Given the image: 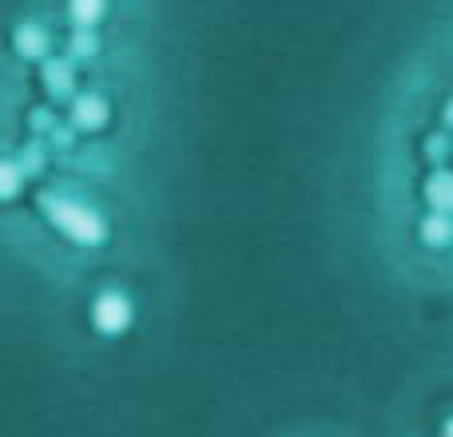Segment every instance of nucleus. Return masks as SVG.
<instances>
[{
	"label": "nucleus",
	"instance_id": "nucleus-6",
	"mask_svg": "<svg viewBox=\"0 0 453 437\" xmlns=\"http://www.w3.org/2000/svg\"><path fill=\"white\" fill-rule=\"evenodd\" d=\"M453 239V218L434 211L430 218H422V242H430V247H446Z\"/></svg>",
	"mask_w": 453,
	"mask_h": 437
},
{
	"label": "nucleus",
	"instance_id": "nucleus-10",
	"mask_svg": "<svg viewBox=\"0 0 453 437\" xmlns=\"http://www.w3.org/2000/svg\"><path fill=\"white\" fill-rule=\"evenodd\" d=\"M72 52H76V56H92L96 52V36H92V32H76V36H72Z\"/></svg>",
	"mask_w": 453,
	"mask_h": 437
},
{
	"label": "nucleus",
	"instance_id": "nucleus-2",
	"mask_svg": "<svg viewBox=\"0 0 453 437\" xmlns=\"http://www.w3.org/2000/svg\"><path fill=\"white\" fill-rule=\"evenodd\" d=\"M92 322L100 334H124L127 322H132V303L124 295H116V290H104L92 306Z\"/></svg>",
	"mask_w": 453,
	"mask_h": 437
},
{
	"label": "nucleus",
	"instance_id": "nucleus-3",
	"mask_svg": "<svg viewBox=\"0 0 453 437\" xmlns=\"http://www.w3.org/2000/svg\"><path fill=\"white\" fill-rule=\"evenodd\" d=\"M72 119H76V127L96 132V127H104V119H108V104H104L100 96H80V100L72 104Z\"/></svg>",
	"mask_w": 453,
	"mask_h": 437
},
{
	"label": "nucleus",
	"instance_id": "nucleus-11",
	"mask_svg": "<svg viewBox=\"0 0 453 437\" xmlns=\"http://www.w3.org/2000/svg\"><path fill=\"white\" fill-rule=\"evenodd\" d=\"M24 167H28V172H40V167H44V156H40L36 148H28L24 151Z\"/></svg>",
	"mask_w": 453,
	"mask_h": 437
},
{
	"label": "nucleus",
	"instance_id": "nucleus-7",
	"mask_svg": "<svg viewBox=\"0 0 453 437\" xmlns=\"http://www.w3.org/2000/svg\"><path fill=\"white\" fill-rule=\"evenodd\" d=\"M44 84H48V92H52V96L72 92V64L48 60V64H44Z\"/></svg>",
	"mask_w": 453,
	"mask_h": 437
},
{
	"label": "nucleus",
	"instance_id": "nucleus-13",
	"mask_svg": "<svg viewBox=\"0 0 453 437\" xmlns=\"http://www.w3.org/2000/svg\"><path fill=\"white\" fill-rule=\"evenodd\" d=\"M441 437H453V422H446V433H441Z\"/></svg>",
	"mask_w": 453,
	"mask_h": 437
},
{
	"label": "nucleus",
	"instance_id": "nucleus-12",
	"mask_svg": "<svg viewBox=\"0 0 453 437\" xmlns=\"http://www.w3.org/2000/svg\"><path fill=\"white\" fill-rule=\"evenodd\" d=\"M446 124H453V104H449V108H446Z\"/></svg>",
	"mask_w": 453,
	"mask_h": 437
},
{
	"label": "nucleus",
	"instance_id": "nucleus-5",
	"mask_svg": "<svg viewBox=\"0 0 453 437\" xmlns=\"http://www.w3.org/2000/svg\"><path fill=\"white\" fill-rule=\"evenodd\" d=\"M426 199H430L434 211L449 215V211H453V175H449V172L430 175V183H426Z\"/></svg>",
	"mask_w": 453,
	"mask_h": 437
},
{
	"label": "nucleus",
	"instance_id": "nucleus-1",
	"mask_svg": "<svg viewBox=\"0 0 453 437\" xmlns=\"http://www.w3.org/2000/svg\"><path fill=\"white\" fill-rule=\"evenodd\" d=\"M44 211L68 239L84 242V247H96V242L108 234L104 231V218L96 211H88L84 203H72V199H44Z\"/></svg>",
	"mask_w": 453,
	"mask_h": 437
},
{
	"label": "nucleus",
	"instance_id": "nucleus-8",
	"mask_svg": "<svg viewBox=\"0 0 453 437\" xmlns=\"http://www.w3.org/2000/svg\"><path fill=\"white\" fill-rule=\"evenodd\" d=\"M68 12L80 28H92V24L104 16V0H68Z\"/></svg>",
	"mask_w": 453,
	"mask_h": 437
},
{
	"label": "nucleus",
	"instance_id": "nucleus-4",
	"mask_svg": "<svg viewBox=\"0 0 453 437\" xmlns=\"http://www.w3.org/2000/svg\"><path fill=\"white\" fill-rule=\"evenodd\" d=\"M12 44H16V52L28 56V60H40V56L48 52V36H44V28H36V24H20Z\"/></svg>",
	"mask_w": 453,
	"mask_h": 437
},
{
	"label": "nucleus",
	"instance_id": "nucleus-9",
	"mask_svg": "<svg viewBox=\"0 0 453 437\" xmlns=\"http://www.w3.org/2000/svg\"><path fill=\"white\" fill-rule=\"evenodd\" d=\"M20 180H24V167L12 164V159H0V199H12L20 191Z\"/></svg>",
	"mask_w": 453,
	"mask_h": 437
}]
</instances>
